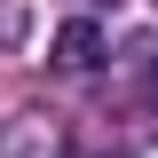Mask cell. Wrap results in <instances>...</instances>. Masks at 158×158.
Returning a JSON list of instances; mask_svg holds the SVG:
<instances>
[{
  "label": "cell",
  "mask_w": 158,
  "mask_h": 158,
  "mask_svg": "<svg viewBox=\"0 0 158 158\" xmlns=\"http://www.w3.org/2000/svg\"><path fill=\"white\" fill-rule=\"evenodd\" d=\"M95 63H103V32L87 16L63 24V32H56V71H95Z\"/></svg>",
  "instance_id": "cell-1"
}]
</instances>
